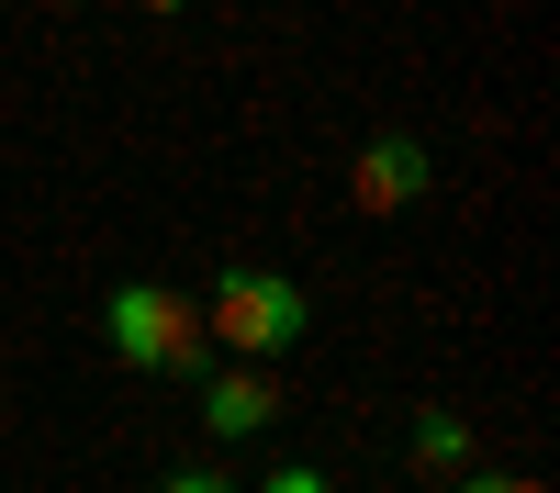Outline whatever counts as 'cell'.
I'll use <instances>...</instances> for the list:
<instances>
[{"mask_svg": "<svg viewBox=\"0 0 560 493\" xmlns=\"http://www.w3.org/2000/svg\"><path fill=\"white\" fill-rule=\"evenodd\" d=\"M102 337H113V359H135V371H168V382H202V371H213L202 303L168 292V281H124V292L102 303Z\"/></svg>", "mask_w": 560, "mask_h": 493, "instance_id": "cell-1", "label": "cell"}, {"mask_svg": "<svg viewBox=\"0 0 560 493\" xmlns=\"http://www.w3.org/2000/svg\"><path fill=\"white\" fill-rule=\"evenodd\" d=\"M303 326H314V303H303V281H280V269H224V281L202 292V337L236 348V359L303 348Z\"/></svg>", "mask_w": 560, "mask_h": 493, "instance_id": "cell-2", "label": "cell"}, {"mask_svg": "<svg viewBox=\"0 0 560 493\" xmlns=\"http://www.w3.org/2000/svg\"><path fill=\"white\" fill-rule=\"evenodd\" d=\"M348 202H359V213H404V202H427V146H415V134H370L359 168H348Z\"/></svg>", "mask_w": 560, "mask_h": 493, "instance_id": "cell-3", "label": "cell"}, {"mask_svg": "<svg viewBox=\"0 0 560 493\" xmlns=\"http://www.w3.org/2000/svg\"><path fill=\"white\" fill-rule=\"evenodd\" d=\"M280 415V382H258V371H236V382H202V426L213 437H258Z\"/></svg>", "mask_w": 560, "mask_h": 493, "instance_id": "cell-4", "label": "cell"}, {"mask_svg": "<svg viewBox=\"0 0 560 493\" xmlns=\"http://www.w3.org/2000/svg\"><path fill=\"white\" fill-rule=\"evenodd\" d=\"M415 460H427V471H459V460H471V426L427 403V415H415Z\"/></svg>", "mask_w": 560, "mask_h": 493, "instance_id": "cell-5", "label": "cell"}, {"mask_svg": "<svg viewBox=\"0 0 560 493\" xmlns=\"http://www.w3.org/2000/svg\"><path fill=\"white\" fill-rule=\"evenodd\" d=\"M459 493H538L527 471H459Z\"/></svg>", "mask_w": 560, "mask_h": 493, "instance_id": "cell-6", "label": "cell"}, {"mask_svg": "<svg viewBox=\"0 0 560 493\" xmlns=\"http://www.w3.org/2000/svg\"><path fill=\"white\" fill-rule=\"evenodd\" d=\"M269 493H325V471L303 460V471H269Z\"/></svg>", "mask_w": 560, "mask_h": 493, "instance_id": "cell-7", "label": "cell"}, {"mask_svg": "<svg viewBox=\"0 0 560 493\" xmlns=\"http://www.w3.org/2000/svg\"><path fill=\"white\" fill-rule=\"evenodd\" d=\"M168 493H236V482H213V471H179V482H168Z\"/></svg>", "mask_w": 560, "mask_h": 493, "instance_id": "cell-8", "label": "cell"}, {"mask_svg": "<svg viewBox=\"0 0 560 493\" xmlns=\"http://www.w3.org/2000/svg\"><path fill=\"white\" fill-rule=\"evenodd\" d=\"M135 12H179V0H135Z\"/></svg>", "mask_w": 560, "mask_h": 493, "instance_id": "cell-9", "label": "cell"}]
</instances>
